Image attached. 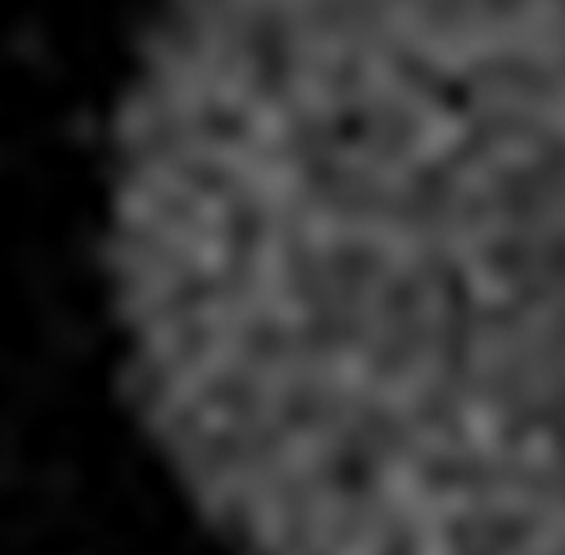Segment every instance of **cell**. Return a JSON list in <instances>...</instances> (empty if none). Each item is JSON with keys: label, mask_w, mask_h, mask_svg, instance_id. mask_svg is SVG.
I'll use <instances>...</instances> for the list:
<instances>
[{"label": "cell", "mask_w": 565, "mask_h": 555, "mask_svg": "<svg viewBox=\"0 0 565 555\" xmlns=\"http://www.w3.org/2000/svg\"><path fill=\"white\" fill-rule=\"evenodd\" d=\"M103 239L232 555H565V0H157Z\"/></svg>", "instance_id": "cell-1"}]
</instances>
